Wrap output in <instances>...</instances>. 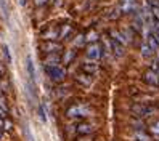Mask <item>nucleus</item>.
Instances as JSON below:
<instances>
[{
	"instance_id": "nucleus-1",
	"label": "nucleus",
	"mask_w": 159,
	"mask_h": 141,
	"mask_svg": "<svg viewBox=\"0 0 159 141\" xmlns=\"http://www.w3.org/2000/svg\"><path fill=\"white\" fill-rule=\"evenodd\" d=\"M45 72H47V76H48V79L53 80V82H61L64 77H66V69L61 68L60 64H57V66H45Z\"/></svg>"
},
{
	"instance_id": "nucleus-2",
	"label": "nucleus",
	"mask_w": 159,
	"mask_h": 141,
	"mask_svg": "<svg viewBox=\"0 0 159 141\" xmlns=\"http://www.w3.org/2000/svg\"><path fill=\"white\" fill-rule=\"evenodd\" d=\"M90 116V109L84 104H76L68 109V117H87Z\"/></svg>"
},
{
	"instance_id": "nucleus-3",
	"label": "nucleus",
	"mask_w": 159,
	"mask_h": 141,
	"mask_svg": "<svg viewBox=\"0 0 159 141\" xmlns=\"http://www.w3.org/2000/svg\"><path fill=\"white\" fill-rule=\"evenodd\" d=\"M85 55H87V58L92 59V61L100 59V58H101V45H98V43H92V45H89V48H87Z\"/></svg>"
},
{
	"instance_id": "nucleus-4",
	"label": "nucleus",
	"mask_w": 159,
	"mask_h": 141,
	"mask_svg": "<svg viewBox=\"0 0 159 141\" xmlns=\"http://www.w3.org/2000/svg\"><path fill=\"white\" fill-rule=\"evenodd\" d=\"M26 72L29 76V80L35 83V64L32 61V56H26Z\"/></svg>"
},
{
	"instance_id": "nucleus-5",
	"label": "nucleus",
	"mask_w": 159,
	"mask_h": 141,
	"mask_svg": "<svg viewBox=\"0 0 159 141\" xmlns=\"http://www.w3.org/2000/svg\"><path fill=\"white\" fill-rule=\"evenodd\" d=\"M145 82L146 83H149V85H157L159 83V74L156 72V71H148V72H145Z\"/></svg>"
},
{
	"instance_id": "nucleus-6",
	"label": "nucleus",
	"mask_w": 159,
	"mask_h": 141,
	"mask_svg": "<svg viewBox=\"0 0 159 141\" xmlns=\"http://www.w3.org/2000/svg\"><path fill=\"white\" fill-rule=\"evenodd\" d=\"M111 51H113L117 58H120V56L124 55V45L117 40H114V39H111Z\"/></svg>"
},
{
	"instance_id": "nucleus-7",
	"label": "nucleus",
	"mask_w": 159,
	"mask_h": 141,
	"mask_svg": "<svg viewBox=\"0 0 159 141\" xmlns=\"http://www.w3.org/2000/svg\"><path fill=\"white\" fill-rule=\"evenodd\" d=\"M60 50H61V45L57 43V42H53V40H48L43 45V51L45 53H58Z\"/></svg>"
},
{
	"instance_id": "nucleus-8",
	"label": "nucleus",
	"mask_w": 159,
	"mask_h": 141,
	"mask_svg": "<svg viewBox=\"0 0 159 141\" xmlns=\"http://www.w3.org/2000/svg\"><path fill=\"white\" fill-rule=\"evenodd\" d=\"M148 45L151 46L154 51L159 50V40H157V37H156V34H154L153 31H149V32H148Z\"/></svg>"
},
{
	"instance_id": "nucleus-9",
	"label": "nucleus",
	"mask_w": 159,
	"mask_h": 141,
	"mask_svg": "<svg viewBox=\"0 0 159 141\" xmlns=\"http://www.w3.org/2000/svg\"><path fill=\"white\" fill-rule=\"evenodd\" d=\"M82 71L89 74V76H93V74L98 72V66H97V63H85L82 66Z\"/></svg>"
},
{
	"instance_id": "nucleus-10",
	"label": "nucleus",
	"mask_w": 159,
	"mask_h": 141,
	"mask_svg": "<svg viewBox=\"0 0 159 141\" xmlns=\"http://www.w3.org/2000/svg\"><path fill=\"white\" fill-rule=\"evenodd\" d=\"M42 37L45 40H57L58 37H60V31L58 29H48V31H45L42 34Z\"/></svg>"
},
{
	"instance_id": "nucleus-11",
	"label": "nucleus",
	"mask_w": 159,
	"mask_h": 141,
	"mask_svg": "<svg viewBox=\"0 0 159 141\" xmlns=\"http://www.w3.org/2000/svg\"><path fill=\"white\" fill-rule=\"evenodd\" d=\"M45 66H57L60 63V56L57 53H48V56L45 58Z\"/></svg>"
},
{
	"instance_id": "nucleus-12",
	"label": "nucleus",
	"mask_w": 159,
	"mask_h": 141,
	"mask_svg": "<svg viewBox=\"0 0 159 141\" xmlns=\"http://www.w3.org/2000/svg\"><path fill=\"white\" fill-rule=\"evenodd\" d=\"M76 130H77L79 135H90L92 131H93V127L90 124H80V125H77Z\"/></svg>"
},
{
	"instance_id": "nucleus-13",
	"label": "nucleus",
	"mask_w": 159,
	"mask_h": 141,
	"mask_svg": "<svg viewBox=\"0 0 159 141\" xmlns=\"http://www.w3.org/2000/svg\"><path fill=\"white\" fill-rule=\"evenodd\" d=\"M134 112L137 116H149L153 111L149 108H146V106H134Z\"/></svg>"
},
{
	"instance_id": "nucleus-14",
	"label": "nucleus",
	"mask_w": 159,
	"mask_h": 141,
	"mask_svg": "<svg viewBox=\"0 0 159 141\" xmlns=\"http://www.w3.org/2000/svg\"><path fill=\"white\" fill-rule=\"evenodd\" d=\"M153 53H154V50H153L151 46L148 45V42L142 45V56H145V58H148V56H151Z\"/></svg>"
},
{
	"instance_id": "nucleus-15",
	"label": "nucleus",
	"mask_w": 159,
	"mask_h": 141,
	"mask_svg": "<svg viewBox=\"0 0 159 141\" xmlns=\"http://www.w3.org/2000/svg\"><path fill=\"white\" fill-rule=\"evenodd\" d=\"M72 58H74V50H68L66 55L63 56V63H64V64H68V63H71Z\"/></svg>"
},
{
	"instance_id": "nucleus-16",
	"label": "nucleus",
	"mask_w": 159,
	"mask_h": 141,
	"mask_svg": "<svg viewBox=\"0 0 159 141\" xmlns=\"http://www.w3.org/2000/svg\"><path fill=\"white\" fill-rule=\"evenodd\" d=\"M149 131H151L153 135H156V136H159V120H156V122H153L151 124V127H149Z\"/></svg>"
},
{
	"instance_id": "nucleus-17",
	"label": "nucleus",
	"mask_w": 159,
	"mask_h": 141,
	"mask_svg": "<svg viewBox=\"0 0 159 141\" xmlns=\"http://www.w3.org/2000/svg\"><path fill=\"white\" fill-rule=\"evenodd\" d=\"M3 55H5V59L7 63H11L13 58H11V53H10V48H8V45H3Z\"/></svg>"
},
{
	"instance_id": "nucleus-18",
	"label": "nucleus",
	"mask_w": 159,
	"mask_h": 141,
	"mask_svg": "<svg viewBox=\"0 0 159 141\" xmlns=\"http://www.w3.org/2000/svg\"><path fill=\"white\" fill-rule=\"evenodd\" d=\"M69 32H71V26H68V24H66V26H63V27H61V31H60V37H61V39H64V37H66Z\"/></svg>"
},
{
	"instance_id": "nucleus-19",
	"label": "nucleus",
	"mask_w": 159,
	"mask_h": 141,
	"mask_svg": "<svg viewBox=\"0 0 159 141\" xmlns=\"http://www.w3.org/2000/svg\"><path fill=\"white\" fill-rule=\"evenodd\" d=\"M97 39H98V34H97L95 31L89 32V34H87V37H85V40H87V42H95Z\"/></svg>"
},
{
	"instance_id": "nucleus-20",
	"label": "nucleus",
	"mask_w": 159,
	"mask_h": 141,
	"mask_svg": "<svg viewBox=\"0 0 159 141\" xmlns=\"http://www.w3.org/2000/svg\"><path fill=\"white\" fill-rule=\"evenodd\" d=\"M39 116H40V119H42L43 122H47V112H45L43 104H40V106H39Z\"/></svg>"
},
{
	"instance_id": "nucleus-21",
	"label": "nucleus",
	"mask_w": 159,
	"mask_h": 141,
	"mask_svg": "<svg viewBox=\"0 0 159 141\" xmlns=\"http://www.w3.org/2000/svg\"><path fill=\"white\" fill-rule=\"evenodd\" d=\"M3 128L5 130H11L13 128V124H11L10 120H3Z\"/></svg>"
},
{
	"instance_id": "nucleus-22",
	"label": "nucleus",
	"mask_w": 159,
	"mask_h": 141,
	"mask_svg": "<svg viewBox=\"0 0 159 141\" xmlns=\"http://www.w3.org/2000/svg\"><path fill=\"white\" fill-rule=\"evenodd\" d=\"M137 138H138V141H149V138L146 135H143V133H140V131L137 133Z\"/></svg>"
},
{
	"instance_id": "nucleus-23",
	"label": "nucleus",
	"mask_w": 159,
	"mask_h": 141,
	"mask_svg": "<svg viewBox=\"0 0 159 141\" xmlns=\"http://www.w3.org/2000/svg\"><path fill=\"white\" fill-rule=\"evenodd\" d=\"M0 108H2V109H5V111L8 109V108H7V103H5V98H3V96H0Z\"/></svg>"
},
{
	"instance_id": "nucleus-24",
	"label": "nucleus",
	"mask_w": 159,
	"mask_h": 141,
	"mask_svg": "<svg viewBox=\"0 0 159 141\" xmlns=\"http://www.w3.org/2000/svg\"><path fill=\"white\" fill-rule=\"evenodd\" d=\"M77 80H79V82H82V83H85V85H90V79H85V77H79Z\"/></svg>"
},
{
	"instance_id": "nucleus-25",
	"label": "nucleus",
	"mask_w": 159,
	"mask_h": 141,
	"mask_svg": "<svg viewBox=\"0 0 159 141\" xmlns=\"http://www.w3.org/2000/svg\"><path fill=\"white\" fill-rule=\"evenodd\" d=\"M84 40H85V39H84V37L82 35H79V39H76V45H80Z\"/></svg>"
},
{
	"instance_id": "nucleus-26",
	"label": "nucleus",
	"mask_w": 159,
	"mask_h": 141,
	"mask_svg": "<svg viewBox=\"0 0 159 141\" xmlns=\"http://www.w3.org/2000/svg\"><path fill=\"white\" fill-rule=\"evenodd\" d=\"M5 116H7V111L0 108V117H5Z\"/></svg>"
},
{
	"instance_id": "nucleus-27",
	"label": "nucleus",
	"mask_w": 159,
	"mask_h": 141,
	"mask_svg": "<svg viewBox=\"0 0 159 141\" xmlns=\"http://www.w3.org/2000/svg\"><path fill=\"white\" fill-rule=\"evenodd\" d=\"M45 2H47V0H35V3H37V5H43Z\"/></svg>"
},
{
	"instance_id": "nucleus-28",
	"label": "nucleus",
	"mask_w": 159,
	"mask_h": 141,
	"mask_svg": "<svg viewBox=\"0 0 159 141\" xmlns=\"http://www.w3.org/2000/svg\"><path fill=\"white\" fill-rule=\"evenodd\" d=\"M26 3H27V0H20V5H21V7H24Z\"/></svg>"
},
{
	"instance_id": "nucleus-29",
	"label": "nucleus",
	"mask_w": 159,
	"mask_h": 141,
	"mask_svg": "<svg viewBox=\"0 0 159 141\" xmlns=\"http://www.w3.org/2000/svg\"><path fill=\"white\" fill-rule=\"evenodd\" d=\"M156 72H157V74H159V64H157V69H156Z\"/></svg>"
},
{
	"instance_id": "nucleus-30",
	"label": "nucleus",
	"mask_w": 159,
	"mask_h": 141,
	"mask_svg": "<svg viewBox=\"0 0 159 141\" xmlns=\"http://www.w3.org/2000/svg\"><path fill=\"white\" fill-rule=\"evenodd\" d=\"M2 136H3V135H2V131H0V139H2Z\"/></svg>"
},
{
	"instance_id": "nucleus-31",
	"label": "nucleus",
	"mask_w": 159,
	"mask_h": 141,
	"mask_svg": "<svg viewBox=\"0 0 159 141\" xmlns=\"http://www.w3.org/2000/svg\"><path fill=\"white\" fill-rule=\"evenodd\" d=\"M52 2H55V0H52Z\"/></svg>"
},
{
	"instance_id": "nucleus-32",
	"label": "nucleus",
	"mask_w": 159,
	"mask_h": 141,
	"mask_svg": "<svg viewBox=\"0 0 159 141\" xmlns=\"http://www.w3.org/2000/svg\"><path fill=\"white\" fill-rule=\"evenodd\" d=\"M0 72H2V71H0Z\"/></svg>"
}]
</instances>
